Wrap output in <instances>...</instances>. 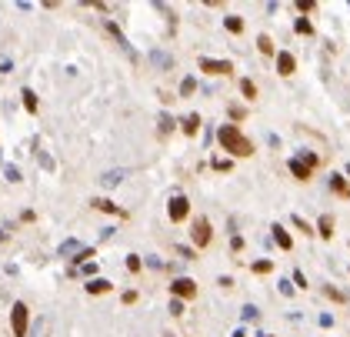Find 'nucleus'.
<instances>
[{"instance_id":"nucleus-1","label":"nucleus","mask_w":350,"mask_h":337,"mask_svg":"<svg viewBox=\"0 0 350 337\" xmlns=\"http://www.w3.org/2000/svg\"><path fill=\"white\" fill-rule=\"evenodd\" d=\"M217 140H220V147L227 150L230 157H253V140L243 134L237 124H224L217 130Z\"/></svg>"},{"instance_id":"nucleus-2","label":"nucleus","mask_w":350,"mask_h":337,"mask_svg":"<svg viewBox=\"0 0 350 337\" xmlns=\"http://www.w3.org/2000/svg\"><path fill=\"white\" fill-rule=\"evenodd\" d=\"M10 327H13V337H27V327H30V311H27V304L17 301L10 307Z\"/></svg>"},{"instance_id":"nucleus-3","label":"nucleus","mask_w":350,"mask_h":337,"mask_svg":"<svg viewBox=\"0 0 350 337\" xmlns=\"http://www.w3.org/2000/svg\"><path fill=\"white\" fill-rule=\"evenodd\" d=\"M190 240H194V247H197V250L210 247L214 230H210V221H207V217H197V221H194V227H190Z\"/></svg>"},{"instance_id":"nucleus-4","label":"nucleus","mask_w":350,"mask_h":337,"mask_svg":"<svg viewBox=\"0 0 350 337\" xmlns=\"http://www.w3.org/2000/svg\"><path fill=\"white\" fill-rule=\"evenodd\" d=\"M167 217H170V224H184L187 217H190V201H187L184 194H174L170 204H167Z\"/></svg>"},{"instance_id":"nucleus-5","label":"nucleus","mask_w":350,"mask_h":337,"mask_svg":"<svg viewBox=\"0 0 350 337\" xmlns=\"http://www.w3.org/2000/svg\"><path fill=\"white\" fill-rule=\"evenodd\" d=\"M197 67L204 74H210V77H227V74H233V64L230 60H214V57H200Z\"/></svg>"},{"instance_id":"nucleus-6","label":"nucleus","mask_w":350,"mask_h":337,"mask_svg":"<svg viewBox=\"0 0 350 337\" xmlns=\"http://www.w3.org/2000/svg\"><path fill=\"white\" fill-rule=\"evenodd\" d=\"M170 294H174L177 301H194V297H197V281H194V277H177V281L170 284Z\"/></svg>"},{"instance_id":"nucleus-7","label":"nucleus","mask_w":350,"mask_h":337,"mask_svg":"<svg viewBox=\"0 0 350 337\" xmlns=\"http://www.w3.org/2000/svg\"><path fill=\"white\" fill-rule=\"evenodd\" d=\"M294 70H297V57L290 50H277V74L280 77H290Z\"/></svg>"},{"instance_id":"nucleus-8","label":"nucleus","mask_w":350,"mask_h":337,"mask_svg":"<svg viewBox=\"0 0 350 337\" xmlns=\"http://www.w3.org/2000/svg\"><path fill=\"white\" fill-rule=\"evenodd\" d=\"M287 167H290V174H294L297 180H310V177H314V167L304 164L300 157H290V160H287Z\"/></svg>"},{"instance_id":"nucleus-9","label":"nucleus","mask_w":350,"mask_h":337,"mask_svg":"<svg viewBox=\"0 0 350 337\" xmlns=\"http://www.w3.org/2000/svg\"><path fill=\"white\" fill-rule=\"evenodd\" d=\"M270 234H274V240H277V247H280V250H294V237L287 234V230H284L280 224L270 227Z\"/></svg>"},{"instance_id":"nucleus-10","label":"nucleus","mask_w":350,"mask_h":337,"mask_svg":"<svg viewBox=\"0 0 350 337\" xmlns=\"http://www.w3.org/2000/svg\"><path fill=\"white\" fill-rule=\"evenodd\" d=\"M330 191L337 194V197H350V180L344 174H330Z\"/></svg>"},{"instance_id":"nucleus-11","label":"nucleus","mask_w":350,"mask_h":337,"mask_svg":"<svg viewBox=\"0 0 350 337\" xmlns=\"http://www.w3.org/2000/svg\"><path fill=\"white\" fill-rule=\"evenodd\" d=\"M90 207H97V211H104V214H117V217H127V214H123L114 201H107V197H94V201H90Z\"/></svg>"},{"instance_id":"nucleus-12","label":"nucleus","mask_w":350,"mask_h":337,"mask_svg":"<svg viewBox=\"0 0 350 337\" xmlns=\"http://www.w3.org/2000/svg\"><path fill=\"white\" fill-rule=\"evenodd\" d=\"M180 130H184L187 137H197V130H200V113H187L184 120H180Z\"/></svg>"},{"instance_id":"nucleus-13","label":"nucleus","mask_w":350,"mask_h":337,"mask_svg":"<svg viewBox=\"0 0 350 337\" xmlns=\"http://www.w3.org/2000/svg\"><path fill=\"white\" fill-rule=\"evenodd\" d=\"M224 30H227V34H243V17L227 13V17H224Z\"/></svg>"},{"instance_id":"nucleus-14","label":"nucleus","mask_w":350,"mask_h":337,"mask_svg":"<svg viewBox=\"0 0 350 337\" xmlns=\"http://www.w3.org/2000/svg\"><path fill=\"white\" fill-rule=\"evenodd\" d=\"M317 234L324 237V240H330V237H334V217H330V214H324V217L317 221Z\"/></svg>"},{"instance_id":"nucleus-15","label":"nucleus","mask_w":350,"mask_h":337,"mask_svg":"<svg viewBox=\"0 0 350 337\" xmlns=\"http://www.w3.org/2000/svg\"><path fill=\"white\" fill-rule=\"evenodd\" d=\"M257 50H260L263 57H277V47H274V40H270L267 34H260V37H257Z\"/></svg>"},{"instance_id":"nucleus-16","label":"nucleus","mask_w":350,"mask_h":337,"mask_svg":"<svg viewBox=\"0 0 350 337\" xmlns=\"http://www.w3.org/2000/svg\"><path fill=\"white\" fill-rule=\"evenodd\" d=\"M114 284L104 281V277H94V281H87V294H107Z\"/></svg>"},{"instance_id":"nucleus-17","label":"nucleus","mask_w":350,"mask_h":337,"mask_svg":"<svg viewBox=\"0 0 350 337\" xmlns=\"http://www.w3.org/2000/svg\"><path fill=\"white\" fill-rule=\"evenodd\" d=\"M20 97H23V107H27V113H37V94H33L30 87H23Z\"/></svg>"},{"instance_id":"nucleus-18","label":"nucleus","mask_w":350,"mask_h":337,"mask_svg":"<svg viewBox=\"0 0 350 337\" xmlns=\"http://www.w3.org/2000/svg\"><path fill=\"white\" fill-rule=\"evenodd\" d=\"M294 30H297V34H304V37H310V34H314V23L307 20V17H297V20H294Z\"/></svg>"},{"instance_id":"nucleus-19","label":"nucleus","mask_w":350,"mask_h":337,"mask_svg":"<svg viewBox=\"0 0 350 337\" xmlns=\"http://www.w3.org/2000/svg\"><path fill=\"white\" fill-rule=\"evenodd\" d=\"M240 94L247 97V101H253V97H257V84H253L250 77H243V80H240Z\"/></svg>"},{"instance_id":"nucleus-20","label":"nucleus","mask_w":350,"mask_h":337,"mask_svg":"<svg viewBox=\"0 0 350 337\" xmlns=\"http://www.w3.org/2000/svg\"><path fill=\"white\" fill-rule=\"evenodd\" d=\"M290 224H294L297 230H304V234H317V230H314V227L307 224V221H304V217H300V214H294V217H290Z\"/></svg>"},{"instance_id":"nucleus-21","label":"nucleus","mask_w":350,"mask_h":337,"mask_svg":"<svg viewBox=\"0 0 350 337\" xmlns=\"http://www.w3.org/2000/svg\"><path fill=\"white\" fill-rule=\"evenodd\" d=\"M80 244H77V240H67V244H60V257H70V254H80Z\"/></svg>"},{"instance_id":"nucleus-22","label":"nucleus","mask_w":350,"mask_h":337,"mask_svg":"<svg viewBox=\"0 0 350 337\" xmlns=\"http://www.w3.org/2000/svg\"><path fill=\"white\" fill-rule=\"evenodd\" d=\"M253 274H270V270H274V260H253Z\"/></svg>"},{"instance_id":"nucleus-23","label":"nucleus","mask_w":350,"mask_h":337,"mask_svg":"<svg viewBox=\"0 0 350 337\" xmlns=\"http://www.w3.org/2000/svg\"><path fill=\"white\" fill-rule=\"evenodd\" d=\"M194 87H197V80H194V77H184V84H180V97H190V94H194Z\"/></svg>"},{"instance_id":"nucleus-24","label":"nucleus","mask_w":350,"mask_h":337,"mask_svg":"<svg viewBox=\"0 0 350 337\" xmlns=\"http://www.w3.org/2000/svg\"><path fill=\"white\" fill-rule=\"evenodd\" d=\"M140 267H143V260L137 257V254H127V270H130V274H137Z\"/></svg>"},{"instance_id":"nucleus-25","label":"nucleus","mask_w":350,"mask_h":337,"mask_svg":"<svg viewBox=\"0 0 350 337\" xmlns=\"http://www.w3.org/2000/svg\"><path fill=\"white\" fill-rule=\"evenodd\" d=\"M170 130H174V117H167V113H164V117H160V137H167Z\"/></svg>"},{"instance_id":"nucleus-26","label":"nucleus","mask_w":350,"mask_h":337,"mask_svg":"<svg viewBox=\"0 0 350 337\" xmlns=\"http://www.w3.org/2000/svg\"><path fill=\"white\" fill-rule=\"evenodd\" d=\"M297 10H300V13H310V10H317V3H314V0H297Z\"/></svg>"},{"instance_id":"nucleus-27","label":"nucleus","mask_w":350,"mask_h":337,"mask_svg":"<svg viewBox=\"0 0 350 337\" xmlns=\"http://www.w3.org/2000/svg\"><path fill=\"white\" fill-rule=\"evenodd\" d=\"M230 117H233V120H243V117H247V107L233 104V107H230Z\"/></svg>"},{"instance_id":"nucleus-28","label":"nucleus","mask_w":350,"mask_h":337,"mask_svg":"<svg viewBox=\"0 0 350 337\" xmlns=\"http://www.w3.org/2000/svg\"><path fill=\"white\" fill-rule=\"evenodd\" d=\"M324 294H327L330 301H344V294H340L337 287H330V284H327V287H324Z\"/></svg>"},{"instance_id":"nucleus-29","label":"nucleus","mask_w":350,"mask_h":337,"mask_svg":"<svg viewBox=\"0 0 350 337\" xmlns=\"http://www.w3.org/2000/svg\"><path fill=\"white\" fill-rule=\"evenodd\" d=\"M170 314H174V317L184 314V301H177V297H174V301H170Z\"/></svg>"},{"instance_id":"nucleus-30","label":"nucleus","mask_w":350,"mask_h":337,"mask_svg":"<svg viewBox=\"0 0 350 337\" xmlns=\"http://www.w3.org/2000/svg\"><path fill=\"white\" fill-rule=\"evenodd\" d=\"M230 167H233V164H230L227 157H217V160H214V170H230Z\"/></svg>"},{"instance_id":"nucleus-31","label":"nucleus","mask_w":350,"mask_h":337,"mask_svg":"<svg viewBox=\"0 0 350 337\" xmlns=\"http://www.w3.org/2000/svg\"><path fill=\"white\" fill-rule=\"evenodd\" d=\"M3 174H7V177H10L13 184H17V180H20V170H17V167H10V164H7V167H3Z\"/></svg>"},{"instance_id":"nucleus-32","label":"nucleus","mask_w":350,"mask_h":337,"mask_svg":"<svg viewBox=\"0 0 350 337\" xmlns=\"http://www.w3.org/2000/svg\"><path fill=\"white\" fill-rule=\"evenodd\" d=\"M230 250H233V254H237V250H243V237L233 234V240H230Z\"/></svg>"},{"instance_id":"nucleus-33","label":"nucleus","mask_w":350,"mask_h":337,"mask_svg":"<svg viewBox=\"0 0 350 337\" xmlns=\"http://www.w3.org/2000/svg\"><path fill=\"white\" fill-rule=\"evenodd\" d=\"M120 301H123V304H137V291H123Z\"/></svg>"},{"instance_id":"nucleus-34","label":"nucleus","mask_w":350,"mask_h":337,"mask_svg":"<svg viewBox=\"0 0 350 337\" xmlns=\"http://www.w3.org/2000/svg\"><path fill=\"white\" fill-rule=\"evenodd\" d=\"M177 250H180V254H184L187 260H194V257H197V250H194V247H177Z\"/></svg>"},{"instance_id":"nucleus-35","label":"nucleus","mask_w":350,"mask_h":337,"mask_svg":"<svg viewBox=\"0 0 350 337\" xmlns=\"http://www.w3.org/2000/svg\"><path fill=\"white\" fill-rule=\"evenodd\" d=\"M233 337H247V334H243V327H240V331H233Z\"/></svg>"},{"instance_id":"nucleus-36","label":"nucleus","mask_w":350,"mask_h":337,"mask_svg":"<svg viewBox=\"0 0 350 337\" xmlns=\"http://www.w3.org/2000/svg\"><path fill=\"white\" fill-rule=\"evenodd\" d=\"M257 337H274V334H257Z\"/></svg>"},{"instance_id":"nucleus-37","label":"nucleus","mask_w":350,"mask_h":337,"mask_svg":"<svg viewBox=\"0 0 350 337\" xmlns=\"http://www.w3.org/2000/svg\"><path fill=\"white\" fill-rule=\"evenodd\" d=\"M347 174H350V164H347Z\"/></svg>"}]
</instances>
